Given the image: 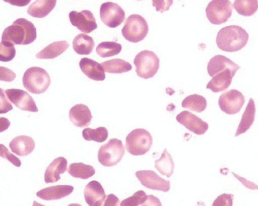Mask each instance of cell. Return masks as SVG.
Here are the masks:
<instances>
[{
    "label": "cell",
    "mask_w": 258,
    "mask_h": 206,
    "mask_svg": "<svg viewBox=\"0 0 258 206\" xmlns=\"http://www.w3.org/2000/svg\"><path fill=\"white\" fill-rule=\"evenodd\" d=\"M37 39V29L31 21L19 18L4 30L2 42L9 45H29Z\"/></svg>",
    "instance_id": "cell-1"
},
{
    "label": "cell",
    "mask_w": 258,
    "mask_h": 206,
    "mask_svg": "<svg viewBox=\"0 0 258 206\" xmlns=\"http://www.w3.org/2000/svg\"><path fill=\"white\" fill-rule=\"evenodd\" d=\"M248 38V33L242 27L231 25L223 27L218 32L216 42L220 49L233 53L244 48Z\"/></svg>",
    "instance_id": "cell-2"
},
{
    "label": "cell",
    "mask_w": 258,
    "mask_h": 206,
    "mask_svg": "<svg viewBox=\"0 0 258 206\" xmlns=\"http://www.w3.org/2000/svg\"><path fill=\"white\" fill-rule=\"evenodd\" d=\"M22 81L25 89L31 93L41 94L50 86L51 78L46 70L40 67H32L25 71Z\"/></svg>",
    "instance_id": "cell-3"
},
{
    "label": "cell",
    "mask_w": 258,
    "mask_h": 206,
    "mask_svg": "<svg viewBox=\"0 0 258 206\" xmlns=\"http://www.w3.org/2000/svg\"><path fill=\"white\" fill-rule=\"evenodd\" d=\"M153 138L148 130L136 129L126 138V148L133 156H143L152 148Z\"/></svg>",
    "instance_id": "cell-4"
},
{
    "label": "cell",
    "mask_w": 258,
    "mask_h": 206,
    "mask_svg": "<svg viewBox=\"0 0 258 206\" xmlns=\"http://www.w3.org/2000/svg\"><path fill=\"white\" fill-rule=\"evenodd\" d=\"M149 33V25L144 18L140 15H131L126 18L124 27L122 29L123 37L131 42L143 40Z\"/></svg>",
    "instance_id": "cell-5"
},
{
    "label": "cell",
    "mask_w": 258,
    "mask_h": 206,
    "mask_svg": "<svg viewBox=\"0 0 258 206\" xmlns=\"http://www.w3.org/2000/svg\"><path fill=\"white\" fill-rule=\"evenodd\" d=\"M137 75L143 79L153 77L160 67V59L154 52L144 50L140 52L134 59Z\"/></svg>",
    "instance_id": "cell-6"
},
{
    "label": "cell",
    "mask_w": 258,
    "mask_h": 206,
    "mask_svg": "<svg viewBox=\"0 0 258 206\" xmlns=\"http://www.w3.org/2000/svg\"><path fill=\"white\" fill-rule=\"evenodd\" d=\"M124 153L125 148L122 141L114 138L100 147L98 159L103 166L112 167L121 161Z\"/></svg>",
    "instance_id": "cell-7"
},
{
    "label": "cell",
    "mask_w": 258,
    "mask_h": 206,
    "mask_svg": "<svg viewBox=\"0 0 258 206\" xmlns=\"http://www.w3.org/2000/svg\"><path fill=\"white\" fill-rule=\"evenodd\" d=\"M233 5L229 0H212L206 8V15L210 22L215 25L226 23L232 13Z\"/></svg>",
    "instance_id": "cell-8"
},
{
    "label": "cell",
    "mask_w": 258,
    "mask_h": 206,
    "mask_svg": "<svg viewBox=\"0 0 258 206\" xmlns=\"http://www.w3.org/2000/svg\"><path fill=\"white\" fill-rule=\"evenodd\" d=\"M245 98L237 89H230L223 92L219 98L218 104L221 111L227 115H235L241 111Z\"/></svg>",
    "instance_id": "cell-9"
},
{
    "label": "cell",
    "mask_w": 258,
    "mask_h": 206,
    "mask_svg": "<svg viewBox=\"0 0 258 206\" xmlns=\"http://www.w3.org/2000/svg\"><path fill=\"white\" fill-rule=\"evenodd\" d=\"M100 18L105 25L111 28H115L124 21L125 12L117 3L108 2L101 6Z\"/></svg>",
    "instance_id": "cell-10"
},
{
    "label": "cell",
    "mask_w": 258,
    "mask_h": 206,
    "mask_svg": "<svg viewBox=\"0 0 258 206\" xmlns=\"http://www.w3.org/2000/svg\"><path fill=\"white\" fill-rule=\"evenodd\" d=\"M69 19L72 25L84 33H92L98 27L94 15L89 10L72 11L69 14Z\"/></svg>",
    "instance_id": "cell-11"
},
{
    "label": "cell",
    "mask_w": 258,
    "mask_h": 206,
    "mask_svg": "<svg viewBox=\"0 0 258 206\" xmlns=\"http://www.w3.org/2000/svg\"><path fill=\"white\" fill-rule=\"evenodd\" d=\"M136 176L140 183L149 189L162 191L164 192L170 190V181L164 180V178L158 176L155 171H139L136 173Z\"/></svg>",
    "instance_id": "cell-12"
},
{
    "label": "cell",
    "mask_w": 258,
    "mask_h": 206,
    "mask_svg": "<svg viewBox=\"0 0 258 206\" xmlns=\"http://www.w3.org/2000/svg\"><path fill=\"white\" fill-rule=\"evenodd\" d=\"M9 99L19 109L27 112H37L39 111L35 101L26 91L19 89H9L6 90Z\"/></svg>",
    "instance_id": "cell-13"
},
{
    "label": "cell",
    "mask_w": 258,
    "mask_h": 206,
    "mask_svg": "<svg viewBox=\"0 0 258 206\" xmlns=\"http://www.w3.org/2000/svg\"><path fill=\"white\" fill-rule=\"evenodd\" d=\"M176 121L196 135H203L208 130V123L188 111H183L176 116Z\"/></svg>",
    "instance_id": "cell-14"
},
{
    "label": "cell",
    "mask_w": 258,
    "mask_h": 206,
    "mask_svg": "<svg viewBox=\"0 0 258 206\" xmlns=\"http://www.w3.org/2000/svg\"><path fill=\"white\" fill-rule=\"evenodd\" d=\"M84 198L89 206H101L103 204L106 195L101 183L93 180L86 186Z\"/></svg>",
    "instance_id": "cell-15"
},
{
    "label": "cell",
    "mask_w": 258,
    "mask_h": 206,
    "mask_svg": "<svg viewBox=\"0 0 258 206\" xmlns=\"http://www.w3.org/2000/svg\"><path fill=\"white\" fill-rule=\"evenodd\" d=\"M226 69L230 70L233 74H235L237 71L240 69V66L226 56L220 55L214 56L208 62V72L211 77H214L216 74Z\"/></svg>",
    "instance_id": "cell-16"
},
{
    "label": "cell",
    "mask_w": 258,
    "mask_h": 206,
    "mask_svg": "<svg viewBox=\"0 0 258 206\" xmlns=\"http://www.w3.org/2000/svg\"><path fill=\"white\" fill-rule=\"evenodd\" d=\"M69 118L76 127H87L91 124L93 115L88 106L78 104L71 109Z\"/></svg>",
    "instance_id": "cell-17"
},
{
    "label": "cell",
    "mask_w": 258,
    "mask_h": 206,
    "mask_svg": "<svg viewBox=\"0 0 258 206\" xmlns=\"http://www.w3.org/2000/svg\"><path fill=\"white\" fill-rule=\"evenodd\" d=\"M80 68L89 78L96 81L105 80V73L103 67L96 61L88 58H84L80 62Z\"/></svg>",
    "instance_id": "cell-18"
},
{
    "label": "cell",
    "mask_w": 258,
    "mask_h": 206,
    "mask_svg": "<svg viewBox=\"0 0 258 206\" xmlns=\"http://www.w3.org/2000/svg\"><path fill=\"white\" fill-rule=\"evenodd\" d=\"M74 186L69 185H57L45 188L37 192V196L43 200H58L69 196L73 192Z\"/></svg>",
    "instance_id": "cell-19"
},
{
    "label": "cell",
    "mask_w": 258,
    "mask_h": 206,
    "mask_svg": "<svg viewBox=\"0 0 258 206\" xmlns=\"http://www.w3.org/2000/svg\"><path fill=\"white\" fill-rule=\"evenodd\" d=\"M68 170V161L66 158L58 157L54 159L46 168L45 172V183H55L61 179V174Z\"/></svg>",
    "instance_id": "cell-20"
},
{
    "label": "cell",
    "mask_w": 258,
    "mask_h": 206,
    "mask_svg": "<svg viewBox=\"0 0 258 206\" xmlns=\"http://www.w3.org/2000/svg\"><path fill=\"white\" fill-rule=\"evenodd\" d=\"M12 151L19 156H27L31 154L35 148V142L28 136H17L10 143Z\"/></svg>",
    "instance_id": "cell-21"
},
{
    "label": "cell",
    "mask_w": 258,
    "mask_h": 206,
    "mask_svg": "<svg viewBox=\"0 0 258 206\" xmlns=\"http://www.w3.org/2000/svg\"><path fill=\"white\" fill-rule=\"evenodd\" d=\"M234 76L235 74L230 70H224L213 77L207 85V89H211L214 92L226 90L232 83Z\"/></svg>",
    "instance_id": "cell-22"
},
{
    "label": "cell",
    "mask_w": 258,
    "mask_h": 206,
    "mask_svg": "<svg viewBox=\"0 0 258 206\" xmlns=\"http://www.w3.org/2000/svg\"><path fill=\"white\" fill-rule=\"evenodd\" d=\"M56 3L57 0H37L28 7V15L34 18H45L55 9Z\"/></svg>",
    "instance_id": "cell-23"
},
{
    "label": "cell",
    "mask_w": 258,
    "mask_h": 206,
    "mask_svg": "<svg viewBox=\"0 0 258 206\" xmlns=\"http://www.w3.org/2000/svg\"><path fill=\"white\" fill-rule=\"evenodd\" d=\"M255 113H256V109H255L254 101L253 98H250L245 111L241 117V121H240L235 136H238L239 135L245 133L250 129L254 121Z\"/></svg>",
    "instance_id": "cell-24"
},
{
    "label": "cell",
    "mask_w": 258,
    "mask_h": 206,
    "mask_svg": "<svg viewBox=\"0 0 258 206\" xmlns=\"http://www.w3.org/2000/svg\"><path fill=\"white\" fill-rule=\"evenodd\" d=\"M69 47V43L67 41L54 42L37 53L36 57L40 59H53L64 53Z\"/></svg>",
    "instance_id": "cell-25"
},
{
    "label": "cell",
    "mask_w": 258,
    "mask_h": 206,
    "mask_svg": "<svg viewBox=\"0 0 258 206\" xmlns=\"http://www.w3.org/2000/svg\"><path fill=\"white\" fill-rule=\"evenodd\" d=\"M94 47V40L91 36H88V35L81 33L74 39V50L78 55H81V56L90 55Z\"/></svg>",
    "instance_id": "cell-26"
},
{
    "label": "cell",
    "mask_w": 258,
    "mask_h": 206,
    "mask_svg": "<svg viewBox=\"0 0 258 206\" xmlns=\"http://www.w3.org/2000/svg\"><path fill=\"white\" fill-rule=\"evenodd\" d=\"M155 168L161 173L162 175L170 178L174 171V162L170 153L167 150L164 149L161 154V158L155 162Z\"/></svg>",
    "instance_id": "cell-27"
},
{
    "label": "cell",
    "mask_w": 258,
    "mask_h": 206,
    "mask_svg": "<svg viewBox=\"0 0 258 206\" xmlns=\"http://www.w3.org/2000/svg\"><path fill=\"white\" fill-rule=\"evenodd\" d=\"M102 66L105 71L110 74H123L132 70L133 67L129 62L120 59H111L102 62Z\"/></svg>",
    "instance_id": "cell-28"
},
{
    "label": "cell",
    "mask_w": 258,
    "mask_h": 206,
    "mask_svg": "<svg viewBox=\"0 0 258 206\" xmlns=\"http://www.w3.org/2000/svg\"><path fill=\"white\" fill-rule=\"evenodd\" d=\"M69 174L75 178L87 180L94 175L96 170L91 165H85L82 162L73 163L70 165L68 169Z\"/></svg>",
    "instance_id": "cell-29"
},
{
    "label": "cell",
    "mask_w": 258,
    "mask_h": 206,
    "mask_svg": "<svg viewBox=\"0 0 258 206\" xmlns=\"http://www.w3.org/2000/svg\"><path fill=\"white\" fill-rule=\"evenodd\" d=\"M182 108L189 109L192 112H204L207 108V100L205 97L199 94H192V95L187 96L182 101Z\"/></svg>",
    "instance_id": "cell-30"
},
{
    "label": "cell",
    "mask_w": 258,
    "mask_h": 206,
    "mask_svg": "<svg viewBox=\"0 0 258 206\" xmlns=\"http://www.w3.org/2000/svg\"><path fill=\"white\" fill-rule=\"evenodd\" d=\"M233 8L239 15L252 16L258 9V0H235Z\"/></svg>",
    "instance_id": "cell-31"
},
{
    "label": "cell",
    "mask_w": 258,
    "mask_h": 206,
    "mask_svg": "<svg viewBox=\"0 0 258 206\" xmlns=\"http://www.w3.org/2000/svg\"><path fill=\"white\" fill-rule=\"evenodd\" d=\"M122 45L115 42H102L96 48V53L102 58H108L118 55Z\"/></svg>",
    "instance_id": "cell-32"
},
{
    "label": "cell",
    "mask_w": 258,
    "mask_h": 206,
    "mask_svg": "<svg viewBox=\"0 0 258 206\" xmlns=\"http://www.w3.org/2000/svg\"><path fill=\"white\" fill-rule=\"evenodd\" d=\"M108 130L104 127L96 129L86 128L83 130V137L87 141L103 142L108 139Z\"/></svg>",
    "instance_id": "cell-33"
},
{
    "label": "cell",
    "mask_w": 258,
    "mask_h": 206,
    "mask_svg": "<svg viewBox=\"0 0 258 206\" xmlns=\"http://www.w3.org/2000/svg\"><path fill=\"white\" fill-rule=\"evenodd\" d=\"M147 198L146 192L143 190L137 191L132 196L125 198L120 202V206H139L143 204Z\"/></svg>",
    "instance_id": "cell-34"
},
{
    "label": "cell",
    "mask_w": 258,
    "mask_h": 206,
    "mask_svg": "<svg viewBox=\"0 0 258 206\" xmlns=\"http://www.w3.org/2000/svg\"><path fill=\"white\" fill-rule=\"evenodd\" d=\"M16 49L14 45L0 42V62H9L16 57Z\"/></svg>",
    "instance_id": "cell-35"
},
{
    "label": "cell",
    "mask_w": 258,
    "mask_h": 206,
    "mask_svg": "<svg viewBox=\"0 0 258 206\" xmlns=\"http://www.w3.org/2000/svg\"><path fill=\"white\" fill-rule=\"evenodd\" d=\"M0 156L10 161L15 166L19 167V168L22 166V162H21L20 159L16 157L13 153L10 152L8 148L3 144H0Z\"/></svg>",
    "instance_id": "cell-36"
},
{
    "label": "cell",
    "mask_w": 258,
    "mask_h": 206,
    "mask_svg": "<svg viewBox=\"0 0 258 206\" xmlns=\"http://www.w3.org/2000/svg\"><path fill=\"white\" fill-rule=\"evenodd\" d=\"M233 198L232 194H221L214 200L212 206H232Z\"/></svg>",
    "instance_id": "cell-37"
},
{
    "label": "cell",
    "mask_w": 258,
    "mask_h": 206,
    "mask_svg": "<svg viewBox=\"0 0 258 206\" xmlns=\"http://www.w3.org/2000/svg\"><path fill=\"white\" fill-rule=\"evenodd\" d=\"M13 109V105L6 95L5 90L0 88V114L7 113Z\"/></svg>",
    "instance_id": "cell-38"
},
{
    "label": "cell",
    "mask_w": 258,
    "mask_h": 206,
    "mask_svg": "<svg viewBox=\"0 0 258 206\" xmlns=\"http://www.w3.org/2000/svg\"><path fill=\"white\" fill-rule=\"evenodd\" d=\"M173 3V0H152V6L155 8L157 12L163 13L170 9Z\"/></svg>",
    "instance_id": "cell-39"
},
{
    "label": "cell",
    "mask_w": 258,
    "mask_h": 206,
    "mask_svg": "<svg viewBox=\"0 0 258 206\" xmlns=\"http://www.w3.org/2000/svg\"><path fill=\"white\" fill-rule=\"evenodd\" d=\"M16 78L14 71L6 67L0 66V81L12 82Z\"/></svg>",
    "instance_id": "cell-40"
},
{
    "label": "cell",
    "mask_w": 258,
    "mask_h": 206,
    "mask_svg": "<svg viewBox=\"0 0 258 206\" xmlns=\"http://www.w3.org/2000/svg\"><path fill=\"white\" fill-rule=\"evenodd\" d=\"M101 206H120V199L114 194H109Z\"/></svg>",
    "instance_id": "cell-41"
},
{
    "label": "cell",
    "mask_w": 258,
    "mask_h": 206,
    "mask_svg": "<svg viewBox=\"0 0 258 206\" xmlns=\"http://www.w3.org/2000/svg\"><path fill=\"white\" fill-rule=\"evenodd\" d=\"M142 206H162V204L158 197L149 195H148L146 201L142 204Z\"/></svg>",
    "instance_id": "cell-42"
},
{
    "label": "cell",
    "mask_w": 258,
    "mask_h": 206,
    "mask_svg": "<svg viewBox=\"0 0 258 206\" xmlns=\"http://www.w3.org/2000/svg\"><path fill=\"white\" fill-rule=\"evenodd\" d=\"M6 3H10L12 6H18V7H25L28 6L31 0H4Z\"/></svg>",
    "instance_id": "cell-43"
},
{
    "label": "cell",
    "mask_w": 258,
    "mask_h": 206,
    "mask_svg": "<svg viewBox=\"0 0 258 206\" xmlns=\"http://www.w3.org/2000/svg\"><path fill=\"white\" fill-rule=\"evenodd\" d=\"M10 124H11V123H10V120L4 118V117H0V133L8 130L9 127H10Z\"/></svg>",
    "instance_id": "cell-44"
},
{
    "label": "cell",
    "mask_w": 258,
    "mask_h": 206,
    "mask_svg": "<svg viewBox=\"0 0 258 206\" xmlns=\"http://www.w3.org/2000/svg\"><path fill=\"white\" fill-rule=\"evenodd\" d=\"M33 206H45L43 204H40V203L37 202V201H34L33 203Z\"/></svg>",
    "instance_id": "cell-45"
},
{
    "label": "cell",
    "mask_w": 258,
    "mask_h": 206,
    "mask_svg": "<svg viewBox=\"0 0 258 206\" xmlns=\"http://www.w3.org/2000/svg\"><path fill=\"white\" fill-rule=\"evenodd\" d=\"M68 206H82L81 204H76V203H73V204H70Z\"/></svg>",
    "instance_id": "cell-46"
},
{
    "label": "cell",
    "mask_w": 258,
    "mask_h": 206,
    "mask_svg": "<svg viewBox=\"0 0 258 206\" xmlns=\"http://www.w3.org/2000/svg\"><path fill=\"white\" fill-rule=\"evenodd\" d=\"M139 1H141V0H139Z\"/></svg>",
    "instance_id": "cell-47"
}]
</instances>
